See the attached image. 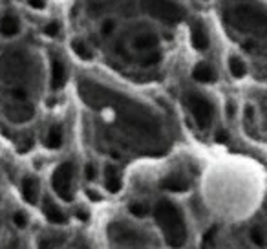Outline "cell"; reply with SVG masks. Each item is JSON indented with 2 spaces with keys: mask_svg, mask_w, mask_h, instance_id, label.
I'll return each instance as SVG.
<instances>
[{
  "mask_svg": "<svg viewBox=\"0 0 267 249\" xmlns=\"http://www.w3.org/2000/svg\"><path fill=\"white\" fill-rule=\"evenodd\" d=\"M154 216L166 245H170L172 249H182L187 242V225L182 211L170 200H161L157 202Z\"/></svg>",
  "mask_w": 267,
  "mask_h": 249,
  "instance_id": "cell-1",
  "label": "cell"
},
{
  "mask_svg": "<svg viewBox=\"0 0 267 249\" xmlns=\"http://www.w3.org/2000/svg\"><path fill=\"white\" fill-rule=\"evenodd\" d=\"M145 11L157 21L176 24L183 19V10L172 0H143Z\"/></svg>",
  "mask_w": 267,
  "mask_h": 249,
  "instance_id": "cell-2",
  "label": "cell"
},
{
  "mask_svg": "<svg viewBox=\"0 0 267 249\" xmlns=\"http://www.w3.org/2000/svg\"><path fill=\"white\" fill-rule=\"evenodd\" d=\"M187 105H189V110H191L198 127L202 128V130H209L212 125V119H214V107H212V103L207 97H203L202 94H189Z\"/></svg>",
  "mask_w": 267,
  "mask_h": 249,
  "instance_id": "cell-3",
  "label": "cell"
},
{
  "mask_svg": "<svg viewBox=\"0 0 267 249\" xmlns=\"http://www.w3.org/2000/svg\"><path fill=\"white\" fill-rule=\"evenodd\" d=\"M73 174H75V167L71 161L61 163L53 173L51 178V185L57 196L64 202H71L73 200V193H71V183H73Z\"/></svg>",
  "mask_w": 267,
  "mask_h": 249,
  "instance_id": "cell-4",
  "label": "cell"
},
{
  "mask_svg": "<svg viewBox=\"0 0 267 249\" xmlns=\"http://www.w3.org/2000/svg\"><path fill=\"white\" fill-rule=\"evenodd\" d=\"M234 19H236V26H242L245 30H252L254 26L258 30L263 28V13L252 10V8H247V6H240L234 10Z\"/></svg>",
  "mask_w": 267,
  "mask_h": 249,
  "instance_id": "cell-5",
  "label": "cell"
},
{
  "mask_svg": "<svg viewBox=\"0 0 267 249\" xmlns=\"http://www.w3.org/2000/svg\"><path fill=\"white\" fill-rule=\"evenodd\" d=\"M22 24L21 19L13 13V11H6L0 15V35L6 37V39H11V37H17L21 33Z\"/></svg>",
  "mask_w": 267,
  "mask_h": 249,
  "instance_id": "cell-6",
  "label": "cell"
},
{
  "mask_svg": "<svg viewBox=\"0 0 267 249\" xmlns=\"http://www.w3.org/2000/svg\"><path fill=\"white\" fill-rule=\"evenodd\" d=\"M191 42L194 46V50L198 51H205L211 44L209 41V35H207L205 28H203L202 22H196V24H192L191 28Z\"/></svg>",
  "mask_w": 267,
  "mask_h": 249,
  "instance_id": "cell-7",
  "label": "cell"
},
{
  "mask_svg": "<svg viewBox=\"0 0 267 249\" xmlns=\"http://www.w3.org/2000/svg\"><path fill=\"white\" fill-rule=\"evenodd\" d=\"M51 90H61L66 85V66L59 59H53L51 62V77H50Z\"/></svg>",
  "mask_w": 267,
  "mask_h": 249,
  "instance_id": "cell-8",
  "label": "cell"
},
{
  "mask_svg": "<svg viewBox=\"0 0 267 249\" xmlns=\"http://www.w3.org/2000/svg\"><path fill=\"white\" fill-rule=\"evenodd\" d=\"M192 77H194L198 82L209 85V82L216 81V71H214V68H212L209 62H200V64H196L194 70H192Z\"/></svg>",
  "mask_w": 267,
  "mask_h": 249,
  "instance_id": "cell-9",
  "label": "cell"
},
{
  "mask_svg": "<svg viewBox=\"0 0 267 249\" xmlns=\"http://www.w3.org/2000/svg\"><path fill=\"white\" fill-rule=\"evenodd\" d=\"M105 187L112 194L121 191V176H119V171L114 165H106L105 167Z\"/></svg>",
  "mask_w": 267,
  "mask_h": 249,
  "instance_id": "cell-10",
  "label": "cell"
},
{
  "mask_svg": "<svg viewBox=\"0 0 267 249\" xmlns=\"http://www.w3.org/2000/svg\"><path fill=\"white\" fill-rule=\"evenodd\" d=\"M44 216H46V220L48 222H51V224H64L66 222V216H64V213L61 211V207L55 204V202H51L50 198H46L44 200Z\"/></svg>",
  "mask_w": 267,
  "mask_h": 249,
  "instance_id": "cell-11",
  "label": "cell"
},
{
  "mask_svg": "<svg viewBox=\"0 0 267 249\" xmlns=\"http://www.w3.org/2000/svg\"><path fill=\"white\" fill-rule=\"evenodd\" d=\"M22 196L28 204H37V198H39V182L31 176H26L22 180Z\"/></svg>",
  "mask_w": 267,
  "mask_h": 249,
  "instance_id": "cell-12",
  "label": "cell"
},
{
  "mask_svg": "<svg viewBox=\"0 0 267 249\" xmlns=\"http://www.w3.org/2000/svg\"><path fill=\"white\" fill-rule=\"evenodd\" d=\"M161 185H163V189L170 191V193H185L187 189H189L187 178H183L180 174H170V176H166L161 182Z\"/></svg>",
  "mask_w": 267,
  "mask_h": 249,
  "instance_id": "cell-13",
  "label": "cell"
},
{
  "mask_svg": "<svg viewBox=\"0 0 267 249\" xmlns=\"http://www.w3.org/2000/svg\"><path fill=\"white\" fill-rule=\"evenodd\" d=\"M157 44H159V39H157V35H154V33H143V35H139L137 39H134V48L139 51L154 50Z\"/></svg>",
  "mask_w": 267,
  "mask_h": 249,
  "instance_id": "cell-14",
  "label": "cell"
},
{
  "mask_svg": "<svg viewBox=\"0 0 267 249\" xmlns=\"http://www.w3.org/2000/svg\"><path fill=\"white\" fill-rule=\"evenodd\" d=\"M71 50L75 53L81 61H92L94 59V50H92L90 46L86 44L82 39H73L71 41Z\"/></svg>",
  "mask_w": 267,
  "mask_h": 249,
  "instance_id": "cell-15",
  "label": "cell"
},
{
  "mask_svg": "<svg viewBox=\"0 0 267 249\" xmlns=\"http://www.w3.org/2000/svg\"><path fill=\"white\" fill-rule=\"evenodd\" d=\"M44 145L51 150H55L62 145V127L61 125H53L46 134V141Z\"/></svg>",
  "mask_w": 267,
  "mask_h": 249,
  "instance_id": "cell-16",
  "label": "cell"
},
{
  "mask_svg": "<svg viewBox=\"0 0 267 249\" xmlns=\"http://www.w3.org/2000/svg\"><path fill=\"white\" fill-rule=\"evenodd\" d=\"M229 71H231V75L234 77V79H243L247 73L245 62H243L238 55H231L229 57Z\"/></svg>",
  "mask_w": 267,
  "mask_h": 249,
  "instance_id": "cell-17",
  "label": "cell"
},
{
  "mask_svg": "<svg viewBox=\"0 0 267 249\" xmlns=\"http://www.w3.org/2000/svg\"><path fill=\"white\" fill-rule=\"evenodd\" d=\"M128 211H130L132 216H136V218H145L146 214H148V205L143 204V202H132L128 205Z\"/></svg>",
  "mask_w": 267,
  "mask_h": 249,
  "instance_id": "cell-18",
  "label": "cell"
},
{
  "mask_svg": "<svg viewBox=\"0 0 267 249\" xmlns=\"http://www.w3.org/2000/svg\"><path fill=\"white\" fill-rule=\"evenodd\" d=\"M216 234H218V227L214 225V227H211L205 234H203L202 249H212L214 247V238H216Z\"/></svg>",
  "mask_w": 267,
  "mask_h": 249,
  "instance_id": "cell-19",
  "label": "cell"
},
{
  "mask_svg": "<svg viewBox=\"0 0 267 249\" xmlns=\"http://www.w3.org/2000/svg\"><path fill=\"white\" fill-rule=\"evenodd\" d=\"M61 33V22L59 21H50L44 26V35L46 37H57Z\"/></svg>",
  "mask_w": 267,
  "mask_h": 249,
  "instance_id": "cell-20",
  "label": "cell"
},
{
  "mask_svg": "<svg viewBox=\"0 0 267 249\" xmlns=\"http://www.w3.org/2000/svg\"><path fill=\"white\" fill-rule=\"evenodd\" d=\"M251 240H252V244L258 245V247H263V244H265V238H263V231L262 229H258L254 227L251 231Z\"/></svg>",
  "mask_w": 267,
  "mask_h": 249,
  "instance_id": "cell-21",
  "label": "cell"
},
{
  "mask_svg": "<svg viewBox=\"0 0 267 249\" xmlns=\"http://www.w3.org/2000/svg\"><path fill=\"white\" fill-rule=\"evenodd\" d=\"M116 30V22L112 21V19H106L105 22L101 24V35L103 37H110Z\"/></svg>",
  "mask_w": 267,
  "mask_h": 249,
  "instance_id": "cell-22",
  "label": "cell"
},
{
  "mask_svg": "<svg viewBox=\"0 0 267 249\" xmlns=\"http://www.w3.org/2000/svg\"><path fill=\"white\" fill-rule=\"evenodd\" d=\"M13 224H15L19 229H24L26 225H28V216H26V213L19 211V213L13 214Z\"/></svg>",
  "mask_w": 267,
  "mask_h": 249,
  "instance_id": "cell-23",
  "label": "cell"
},
{
  "mask_svg": "<svg viewBox=\"0 0 267 249\" xmlns=\"http://www.w3.org/2000/svg\"><path fill=\"white\" fill-rule=\"evenodd\" d=\"M26 4H28L30 10H35V11L46 10V0H26Z\"/></svg>",
  "mask_w": 267,
  "mask_h": 249,
  "instance_id": "cell-24",
  "label": "cell"
},
{
  "mask_svg": "<svg viewBox=\"0 0 267 249\" xmlns=\"http://www.w3.org/2000/svg\"><path fill=\"white\" fill-rule=\"evenodd\" d=\"M159 61H161V53H152L150 57H146L143 61V66H156V64H159Z\"/></svg>",
  "mask_w": 267,
  "mask_h": 249,
  "instance_id": "cell-25",
  "label": "cell"
},
{
  "mask_svg": "<svg viewBox=\"0 0 267 249\" xmlns=\"http://www.w3.org/2000/svg\"><path fill=\"white\" fill-rule=\"evenodd\" d=\"M84 176H86V180H96V176H97V171H96V167L92 165V163H88L86 165V169H84Z\"/></svg>",
  "mask_w": 267,
  "mask_h": 249,
  "instance_id": "cell-26",
  "label": "cell"
},
{
  "mask_svg": "<svg viewBox=\"0 0 267 249\" xmlns=\"http://www.w3.org/2000/svg\"><path fill=\"white\" fill-rule=\"evenodd\" d=\"M86 196H88L92 202H101V200H103L101 194L97 193V191H94V189H88V191H86Z\"/></svg>",
  "mask_w": 267,
  "mask_h": 249,
  "instance_id": "cell-27",
  "label": "cell"
},
{
  "mask_svg": "<svg viewBox=\"0 0 267 249\" xmlns=\"http://www.w3.org/2000/svg\"><path fill=\"white\" fill-rule=\"evenodd\" d=\"M37 249H53V245H51V242L48 238H39Z\"/></svg>",
  "mask_w": 267,
  "mask_h": 249,
  "instance_id": "cell-28",
  "label": "cell"
},
{
  "mask_svg": "<svg viewBox=\"0 0 267 249\" xmlns=\"http://www.w3.org/2000/svg\"><path fill=\"white\" fill-rule=\"evenodd\" d=\"M75 214H77V218H79V220H82V222H86V220H88V211H86V209L77 207Z\"/></svg>",
  "mask_w": 267,
  "mask_h": 249,
  "instance_id": "cell-29",
  "label": "cell"
},
{
  "mask_svg": "<svg viewBox=\"0 0 267 249\" xmlns=\"http://www.w3.org/2000/svg\"><path fill=\"white\" fill-rule=\"evenodd\" d=\"M227 139H229V134H227V130H218L216 141H218V143H225Z\"/></svg>",
  "mask_w": 267,
  "mask_h": 249,
  "instance_id": "cell-30",
  "label": "cell"
},
{
  "mask_svg": "<svg viewBox=\"0 0 267 249\" xmlns=\"http://www.w3.org/2000/svg\"><path fill=\"white\" fill-rule=\"evenodd\" d=\"M234 114H236V105L232 101L227 103V117H234Z\"/></svg>",
  "mask_w": 267,
  "mask_h": 249,
  "instance_id": "cell-31",
  "label": "cell"
}]
</instances>
